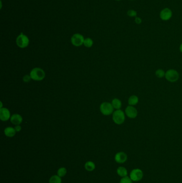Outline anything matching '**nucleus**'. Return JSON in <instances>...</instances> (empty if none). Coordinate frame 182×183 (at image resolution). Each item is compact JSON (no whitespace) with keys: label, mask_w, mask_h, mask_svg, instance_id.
<instances>
[{"label":"nucleus","mask_w":182,"mask_h":183,"mask_svg":"<svg viewBox=\"0 0 182 183\" xmlns=\"http://www.w3.org/2000/svg\"><path fill=\"white\" fill-rule=\"evenodd\" d=\"M10 112L8 109L2 108L0 109V119L2 121L6 122L8 121L11 118Z\"/></svg>","instance_id":"obj_10"},{"label":"nucleus","mask_w":182,"mask_h":183,"mask_svg":"<svg viewBox=\"0 0 182 183\" xmlns=\"http://www.w3.org/2000/svg\"><path fill=\"white\" fill-rule=\"evenodd\" d=\"M32 78L30 75H26L23 77V80L25 83H28L31 81Z\"/></svg>","instance_id":"obj_24"},{"label":"nucleus","mask_w":182,"mask_h":183,"mask_svg":"<svg viewBox=\"0 0 182 183\" xmlns=\"http://www.w3.org/2000/svg\"><path fill=\"white\" fill-rule=\"evenodd\" d=\"M71 43L73 46L75 47H80L83 45L85 38L82 35L80 34H74L71 37Z\"/></svg>","instance_id":"obj_6"},{"label":"nucleus","mask_w":182,"mask_h":183,"mask_svg":"<svg viewBox=\"0 0 182 183\" xmlns=\"http://www.w3.org/2000/svg\"><path fill=\"white\" fill-rule=\"evenodd\" d=\"M112 119L117 125H121L126 119V114L122 110H116L112 114Z\"/></svg>","instance_id":"obj_2"},{"label":"nucleus","mask_w":182,"mask_h":183,"mask_svg":"<svg viewBox=\"0 0 182 183\" xmlns=\"http://www.w3.org/2000/svg\"><path fill=\"white\" fill-rule=\"evenodd\" d=\"M180 50L181 53H182V44H180Z\"/></svg>","instance_id":"obj_27"},{"label":"nucleus","mask_w":182,"mask_h":183,"mask_svg":"<svg viewBox=\"0 0 182 183\" xmlns=\"http://www.w3.org/2000/svg\"><path fill=\"white\" fill-rule=\"evenodd\" d=\"M165 72L164 71L163 69H159L156 70L155 72V75L156 77L158 78H162L165 77Z\"/></svg>","instance_id":"obj_20"},{"label":"nucleus","mask_w":182,"mask_h":183,"mask_svg":"<svg viewBox=\"0 0 182 183\" xmlns=\"http://www.w3.org/2000/svg\"><path fill=\"white\" fill-rule=\"evenodd\" d=\"M14 128H15V130L17 132H19L21 130V127L20 125H16Z\"/></svg>","instance_id":"obj_26"},{"label":"nucleus","mask_w":182,"mask_h":183,"mask_svg":"<svg viewBox=\"0 0 182 183\" xmlns=\"http://www.w3.org/2000/svg\"><path fill=\"white\" fill-rule=\"evenodd\" d=\"M127 15L131 17H136L137 12L134 10H129L127 12Z\"/></svg>","instance_id":"obj_23"},{"label":"nucleus","mask_w":182,"mask_h":183,"mask_svg":"<svg viewBox=\"0 0 182 183\" xmlns=\"http://www.w3.org/2000/svg\"><path fill=\"white\" fill-rule=\"evenodd\" d=\"M138 97L135 95H131L129 98L128 100V103L129 106H135L138 103Z\"/></svg>","instance_id":"obj_14"},{"label":"nucleus","mask_w":182,"mask_h":183,"mask_svg":"<svg viewBox=\"0 0 182 183\" xmlns=\"http://www.w3.org/2000/svg\"><path fill=\"white\" fill-rule=\"evenodd\" d=\"M85 168L88 171H93L95 169V164L93 161H88L85 163Z\"/></svg>","instance_id":"obj_17"},{"label":"nucleus","mask_w":182,"mask_h":183,"mask_svg":"<svg viewBox=\"0 0 182 183\" xmlns=\"http://www.w3.org/2000/svg\"><path fill=\"white\" fill-rule=\"evenodd\" d=\"M16 42L19 48H25L29 45V40L27 36L21 33L17 37Z\"/></svg>","instance_id":"obj_5"},{"label":"nucleus","mask_w":182,"mask_h":183,"mask_svg":"<svg viewBox=\"0 0 182 183\" xmlns=\"http://www.w3.org/2000/svg\"><path fill=\"white\" fill-rule=\"evenodd\" d=\"M114 109L112 103L110 102H103L100 106V111L101 114L105 116H108L113 114L114 112Z\"/></svg>","instance_id":"obj_4"},{"label":"nucleus","mask_w":182,"mask_h":183,"mask_svg":"<svg viewBox=\"0 0 182 183\" xmlns=\"http://www.w3.org/2000/svg\"><path fill=\"white\" fill-rule=\"evenodd\" d=\"M93 40L90 37H87L86 39H85L83 45L87 48H90L93 45Z\"/></svg>","instance_id":"obj_19"},{"label":"nucleus","mask_w":182,"mask_h":183,"mask_svg":"<svg viewBox=\"0 0 182 183\" xmlns=\"http://www.w3.org/2000/svg\"><path fill=\"white\" fill-rule=\"evenodd\" d=\"M143 173L139 169H135L132 170L130 173V178L134 181H138L142 179Z\"/></svg>","instance_id":"obj_7"},{"label":"nucleus","mask_w":182,"mask_h":183,"mask_svg":"<svg viewBox=\"0 0 182 183\" xmlns=\"http://www.w3.org/2000/svg\"><path fill=\"white\" fill-rule=\"evenodd\" d=\"M125 114L128 118L131 119H135L136 118L138 115V111L134 106H128L125 109Z\"/></svg>","instance_id":"obj_8"},{"label":"nucleus","mask_w":182,"mask_h":183,"mask_svg":"<svg viewBox=\"0 0 182 183\" xmlns=\"http://www.w3.org/2000/svg\"><path fill=\"white\" fill-rule=\"evenodd\" d=\"M112 106L116 110H119L122 107V102L118 98H115L112 101Z\"/></svg>","instance_id":"obj_15"},{"label":"nucleus","mask_w":182,"mask_h":183,"mask_svg":"<svg viewBox=\"0 0 182 183\" xmlns=\"http://www.w3.org/2000/svg\"><path fill=\"white\" fill-rule=\"evenodd\" d=\"M32 79L35 81H41L46 77V73L43 69L40 68H35L30 72Z\"/></svg>","instance_id":"obj_1"},{"label":"nucleus","mask_w":182,"mask_h":183,"mask_svg":"<svg viewBox=\"0 0 182 183\" xmlns=\"http://www.w3.org/2000/svg\"><path fill=\"white\" fill-rule=\"evenodd\" d=\"M173 13L170 9L166 8L162 10L160 14V17L163 21H167L169 20L172 17Z\"/></svg>","instance_id":"obj_9"},{"label":"nucleus","mask_w":182,"mask_h":183,"mask_svg":"<svg viewBox=\"0 0 182 183\" xmlns=\"http://www.w3.org/2000/svg\"><path fill=\"white\" fill-rule=\"evenodd\" d=\"M62 178L58 176V175H54L50 177L49 179V183H62Z\"/></svg>","instance_id":"obj_18"},{"label":"nucleus","mask_w":182,"mask_h":183,"mask_svg":"<svg viewBox=\"0 0 182 183\" xmlns=\"http://www.w3.org/2000/svg\"><path fill=\"white\" fill-rule=\"evenodd\" d=\"M4 134L6 135V137L9 138H12L15 136L16 131L15 130V128L11 127H9L4 129Z\"/></svg>","instance_id":"obj_13"},{"label":"nucleus","mask_w":182,"mask_h":183,"mask_svg":"<svg viewBox=\"0 0 182 183\" xmlns=\"http://www.w3.org/2000/svg\"><path fill=\"white\" fill-rule=\"evenodd\" d=\"M116 1H121V0H116Z\"/></svg>","instance_id":"obj_28"},{"label":"nucleus","mask_w":182,"mask_h":183,"mask_svg":"<svg viewBox=\"0 0 182 183\" xmlns=\"http://www.w3.org/2000/svg\"><path fill=\"white\" fill-rule=\"evenodd\" d=\"M120 183H132V181L130 177L126 176V177H122V179L120 181Z\"/></svg>","instance_id":"obj_22"},{"label":"nucleus","mask_w":182,"mask_h":183,"mask_svg":"<svg viewBox=\"0 0 182 183\" xmlns=\"http://www.w3.org/2000/svg\"><path fill=\"white\" fill-rule=\"evenodd\" d=\"M66 173H67V169L64 167L60 168L57 171V175L61 178L65 176Z\"/></svg>","instance_id":"obj_21"},{"label":"nucleus","mask_w":182,"mask_h":183,"mask_svg":"<svg viewBox=\"0 0 182 183\" xmlns=\"http://www.w3.org/2000/svg\"><path fill=\"white\" fill-rule=\"evenodd\" d=\"M165 78L170 83H175L180 78L178 71L175 69H169L165 72Z\"/></svg>","instance_id":"obj_3"},{"label":"nucleus","mask_w":182,"mask_h":183,"mask_svg":"<svg viewBox=\"0 0 182 183\" xmlns=\"http://www.w3.org/2000/svg\"><path fill=\"white\" fill-rule=\"evenodd\" d=\"M116 172H117L118 175L121 177H126L128 175V172H127L126 169L123 166L119 167L117 169Z\"/></svg>","instance_id":"obj_16"},{"label":"nucleus","mask_w":182,"mask_h":183,"mask_svg":"<svg viewBox=\"0 0 182 183\" xmlns=\"http://www.w3.org/2000/svg\"><path fill=\"white\" fill-rule=\"evenodd\" d=\"M114 159L118 163H123L127 160V155L124 152H118L116 154Z\"/></svg>","instance_id":"obj_11"},{"label":"nucleus","mask_w":182,"mask_h":183,"mask_svg":"<svg viewBox=\"0 0 182 183\" xmlns=\"http://www.w3.org/2000/svg\"><path fill=\"white\" fill-rule=\"evenodd\" d=\"M135 21V23L137 24H140L142 22V19L141 18H139V17H136Z\"/></svg>","instance_id":"obj_25"},{"label":"nucleus","mask_w":182,"mask_h":183,"mask_svg":"<svg viewBox=\"0 0 182 183\" xmlns=\"http://www.w3.org/2000/svg\"><path fill=\"white\" fill-rule=\"evenodd\" d=\"M10 119L11 123L15 125H20L21 123L23 122V117L21 115L18 114H13L11 116Z\"/></svg>","instance_id":"obj_12"}]
</instances>
